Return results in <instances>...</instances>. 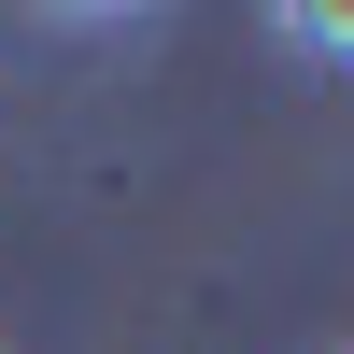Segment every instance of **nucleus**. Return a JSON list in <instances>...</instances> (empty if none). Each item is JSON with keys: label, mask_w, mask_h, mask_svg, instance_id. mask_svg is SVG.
I'll list each match as a JSON object with an SVG mask.
<instances>
[]
</instances>
